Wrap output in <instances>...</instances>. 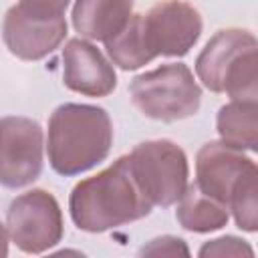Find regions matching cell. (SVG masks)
Returning a JSON list of instances; mask_svg holds the SVG:
<instances>
[{"label":"cell","mask_w":258,"mask_h":258,"mask_svg":"<svg viewBox=\"0 0 258 258\" xmlns=\"http://www.w3.org/2000/svg\"><path fill=\"white\" fill-rule=\"evenodd\" d=\"M224 93L230 101L258 107V46L244 50L228 69Z\"/></svg>","instance_id":"e0dca14e"},{"label":"cell","mask_w":258,"mask_h":258,"mask_svg":"<svg viewBox=\"0 0 258 258\" xmlns=\"http://www.w3.org/2000/svg\"><path fill=\"white\" fill-rule=\"evenodd\" d=\"M129 163L141 191L153 206L177 204L189 185L185 151L169 139L141 141L129 153Z\"/></svg>","instance_id":"277c9868"},{"label":"cell","mask_w":258,"mask_h":258,"mask_svg":"<svg viewBox=\"0 0 258 258\" xmlns=\"http://www.w3.org/2000/svg\"><path fill=\"white\" fill-rule=\"evenodd\" d=\"M153 204L141 191L129 163V155L115 159L103 171L81 179L69 198L75 226L89 234H101L149 216Z\"/></svg>","instance_id":"6da1fadb"},{"label":"cell","mask_w":258,"mask_h":258,"mask_svg":"<svg viewBox=\"0 0 258 258\" xmlns=\"http://www.w3.org/2000/svg\"><path fill=\"white\" fill-rule=\"evenodd\" d=\"M73 26L87 40L107 42L133 16V0H75Z\"/></svg>","instance_id":"7c38bea8"},{"label":"cell","mask_w":258,"mask_h":258,"mask_svg":"<svg viewBox=\"0 0 258 258\" xmlns=\"http://www.w3.org/2000/svg\"><path fill=\"white\" fill-rule=\"evenodd\" d=\"M111 145L113 123L103 107L64 103L50 113L46 153L58 175L71 177L93 169L107 159Z\"/></svg>","instance_id":"7a4b0ae2"},{"label":"cell","mask_w":258,"mask_h":258,"mask_svg":"<svg viewBox=\"0 0 258 258\" xmlns=\"http://www.w3.org/2000/svg\"><path fill=\"white\" fill-rule=\"evenodd\" d=\"M2 38L10 54L20 60H40L67 38L64 16H40L14 4L4 14Z\"/></svg>","instance_id":"ba28073f"},{"label":"cell","mask_w":258,"mask_h":258,"mask_svg":"<svg viewBox=\"0 0 258 258\" xmlns=\"http://www.w3.org/2000/svg\"><path fill=\"white\" fill-rule=\"evenodd\" d=\"M147 50L157 56H185L202 36V14L183 0H159L143 16Z\"/></svg>","instance_id":"8992f818"},{"label":"cell","mask_w":258,"mask_h":258,"mask_svg":"<svg viewBox=\"0 0 258 258\" xmlns=\"http://www.w3.org/2000/svg\"><path fill=\"white\" fill-rule=\"evenodd\" d=\"M175 220L187 232L208 234V232L222 230L228 224L230 210L226 204H222L216 198L202 191L200 185L194 181L187 185L185 194L177 202Z\"/></svg>","instance_id":"4fadbf2b"},{"label":"cell","mask_w":258,"mask_h":258,"mask_svg":"<svg viewBox=\"0 0 258 258\" xmlns=\"http://www.w3.org/2000/svg\"><path fill=\"white\" fill-rule=\"evenodd\" d=\"M228 210L242 232H258V163L250 161L236 177L230 189Z\"/></svg>","instance_id":"2e32d148"},{"label":"cell","mask_w":258,"mask_h":258,"mask_svg":"<svg viewBox=\"0 0 258 258\" xmlns=\"http://www.w3.org/2000/svg\"><path fill=\"white\" fill-rule=\"evenodd\" d=\"M0 181L4 187L18 189L38 179L42 171L44 133L38 121L8 115L0 123Z\"/></svg>","instance_id":"52a82bcc"},{"label":"cell","mask_w":258,"mask_h":258,"mask_svg":"<svg viewBox=\"0 0 258 258\" xmlns=\"http://www.w3.org/2000/svg\"><path fill=\"white\" fill-rule=\"evenodd\" d=\"M129 93L133 105L145 117L163 123L194 117L202 105V89L183 62H167L137 75Z\"/></svg>","instance_id":"3957f363"},{"label":"cell","mask_w":258,"mask_h":258,"mask_svg":"<svg viewBox=\"0 0 258 258\" xmlns=\"http://www.w3.org/2000/svg\"><path fill=\"white\" fill-rule=\"evenodd\" d=\"M258 46V38L244 28L218 30L196 58V75L212 93H224L226 73L232 62L248 48Z\"/></svg>","instance_id":"8fae6325"},{"label":"cell","mask_w":258,"mask_h":258,"mask_svg":"<svg viewBox=\"0 0 258 258\" xmlns=\"http://www.w3.org/2000/svg\"><path fill=\"white\" fill-rule=\"evenodd\" d=\"M250 157L228 143L208 141L196 155V183L202 191L228 206L230 189L236 177L250 165Z\"/></svg>","instance_id":"30bf717a"},{"label":"cell","mask_w":258,"mask_h":258,"mask_svg":"<svg viewBox=\"0 0 258 258\" xmlns=\"http://www.w3.org/2000/svg\"><path fill=\"white\" fill-rule=\"evenodd\" d=\"M141 256H189V248L177 236H161L139 250Z\"/></svg>","instance_id":"d6986e66"},{"label":"cell","mask_w":258,"mask_h":258,"mask_svg":"<svg viewBox=\"0 0 258 258\" xmlns=\"http://www.w3.org/2000/svg\"><path fill=\"white\" fill-rule=\"evenodd\" d=\"M71 0H20L26 10L40 16H64V10Z\"/></svg>","instance_id":"ffe728a7"},{"label":"cell","mask_w":258,"mask_h":258,"mask_svg":"<svg viewBox=\"0 0 258 258\" xmlns=\"http://www.w3.org/2000/svg\"><path fill=\"white\" fill-rule=\"evenodd\" d=\"M4 232L8 242L24 254L50 250L64 234L62 212L56 198L40 187L16 196L8 206Z\"/></svg>","instance_id":"5b68a950"},{"label":"cell","mask_w":258,"mask_h":258,"mask_svg":"<svg viewBox=\"0 0 258 258\" xmlns=\"http://www.w3.org/2000/svg\"><path fill=\"white\" fill-rule=\"evenodd\" d=\"M198 256H202V258H208V256H254V248L238 236H220V238L208 240L198 250Z\"/></svg>","instance_id":"ac0fdd59"},{"label":"cell","mask_w":258,"mask_h":258,"mask_svg":"<svg viewBox=\"0 0 258 258\" xmlns=\"http://www.w3.org/2000/svg\"><path fill=\"white\" fill-rule=\"evenodd\" d=\"M62 83L85 97H107L117 87V73L87 38H71L62 48Z\"/></svg>","instance_id":"9c48e42d"},{"label":"cell","mask_w":258,"mask_h":258,"mask_svg":"<svg viewBox=\"0 0 258 258\" xmlns=\"http://www.w3.org/2000/svg\"><path fill=\"white\" fill-rule=\"evenodd\" d=\"M216 129L224 143L258 153V107L230 101L216 115Z\"/></svg>","instance_id":"5bb4252c"},{"label":"cell","mask_w":258,"mask_h":258,"mask_svg":"<svg viewBox=\"0 0 258 258\" xmlns=\"http://www.w3.org/2000/svg\"><path fill=\"white\" fill-rule=\"evenodd\" d=\"M141 16L143 14H133L125 28L105 42V50L111 62L117 64L121 71H137L153 60L145 44Z\"/></svg>","instance_id":"9a60e30c"}]
</instances>
